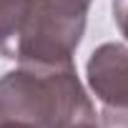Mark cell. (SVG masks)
<instances>
[{
    "mask_svg": "<svg viewBox=\"0 0 128 128\" xmlns=\"http://www.w3.org/2000/svg\"><path fill=\"white\" fill-rule=\"evenodd\" d=\"M0 128H28V126H20V123H0Z\"/></svg>",
    "mask_w": 128,
    "mask_h": 128,
    "instance_id": "obj_6",
    "label": "cell"
},
{
    "mask_svg": "<svg viewBox=\"0 0 128 128\" xmlns=\"http://www.w3.org/2000/svg\"><path fill=\"white\" fill-rule=\"evenodd\" d=\"M33 0H0V55L15 60L18 40Z\"/></svg>",
    "mask_w": 128,
    "mask_h": 128,
    "instance_id": "obj_3",
    "label": "cell"
},
{
    "mask_svg": "<svg viewBox=\"0 0 128 128\" xmlns=\"http://www.w3.org/2000/svg\"><path fill=\"white\" fill-rule=\"evenodd\" d=\"M88 86L106 106L128 108V48L120 43L98 45L86 66Z\"/></svg>",
    "mask_w": 128,
    "mask_h": 128,
    "instance_id": "obj_2",
    "label": "cell"
},
{
    "mask_svg": "<svg viewBox=\"0 0 128 128\" xmlns=\"http://www.w3.org/2000/svg\"><path fill=\"white\" fill-rule=\"evenodd\" d=\"M0 123L88 128L98 126V116L73 63L20 66L0 78Z\"/></svg>",
    "mask_w": 128,
    "mask_h": 128,
    "instance_id": "obj_1",
    "label": "cell"
},
{
    "mask_svg": "<svg viewBox=\"0 0 128 128\" xmlns=\"http://www.w3.org/2000/svg\"><path fill=\"white\" fill-rule=\"evenodd\" d=\"M113 18L123 38L128 40V0H113Z\"/></svg>",
    "mask_w": 128,
    "mask_h": 128,
    "instance_id": "obj_5",
    "label": "cell"
},
{
    "mask_svg": "<svg viewBox=\"0 0 128 128\" xmlns=\"http://www.w3.org/2000/svg\"><path fill=\"white\" fill-rule=\"evenodd\" d=\"M88 128H98V126H88Z\"/></svg>",
    "mask_w": 128,
    "mask_h": 128,
    "instance_id": "obj_7",
    "label": "cell"
},
{
    "mask_svg": "<svg viewBox=\"0 0 128 128\" xmlns=\"http://www.w3.org/2000/svg\"><path fill=\"white\" fill-rule=\"evenodd\" d=\"M98 128H128V108H116L106 106L100 110V123Z\"/></svg>",
    "mask_w": 128,
    "mask_h": 128,
    "instance_id": "obj_4",
    "label": "cell"
}]
</instances>
